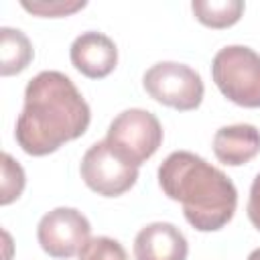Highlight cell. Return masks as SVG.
<instances>
[{
    "label": "cell",
    "instance_id": "obj_1",
    "mask_svg": "<svg viewBox=\"0 0 260 260\" xmlns=\"http://www.w3.org/2000/svg\"><path fill=\"white\" fill-rule=\"evenodd\" d=\"M91 110L75 83L61 71L37 73L24 89V106L16 118L14 138L30 156H45L85 134Z\"/></svg>",
    "mask_w": 260,
    "mask_h": 260
},
{
    "label": "cell",
    "instance_id": "obj_2",
    "mask_svg": "<svg viewBox=\"0 0 260 260\" xmlns=\"http://www.w3.org/2000/svg\"><path fill=\"white\" fill-rule=\"evenodd\" d=\"M162 193L183 205V215L197 232H217L228 225L238 207L232 179L189 150L171 152L158 167Z\"/></svg>",
    "mask_w": 260,
    "mask_h": 260
},
{
    "label": "cell",
    "instance_id": "obj_3",
    "mask_svg": "<svg viewBox=\"0 0 260 260\" xmlns=\"http://www.w3.org/2000/svg\"><path fill=\"white\" fill-rule=\"evenodd\" d=\"M217 89L242 108H260V55L246 45H228L211 61Z\"/></svg>",
    "mask_w": 260,
    "mask_h": 260
},
{
    "label": "cell",
    "instance_id": "obj_4",
    "mask_svg": "<svg viewBox=\"0 0 260 260\" xmlns=\"http://www.w3.org/2000/svg\"><path fill=\"white\" fill-rule=\"evenodd\" d=\"M162 136V126L152 112L128 108L110 122L106 142L124 160L140 167L160 148Z\"/></svg>",
    "mask_w": 260,
    "mask_h": 260
},
{
    "label": "cell",
    "instance_id": "obj_5",
    "mask_svg": "<svg viewBox=\"0 0 260 260\" xmlns=\"http://www.w3.org/2000/svg\"><path fill=\"white\" fill-rule=\"evenodd\" d=\"M142 87L152 100L179 112L199 108L205 93L201 75L177 61H160L148 67L142 75Z\"/></svg>",
    "mask_w": 260,
    "mask_h": 260
},
{
    "label": "cell",
    "instance_id": "obj_6",
    "mask_svg": "<svg viewBox=\"0 0 260 260\" xmlns=\"http://www.w3.org/2000/svg\"><path fill=\"white\" fill-rule=\"evenodd\" d=\"M83 183L102 197H120L136 185L138 167L124 160L104 140L93 142L79 165Z\"/></svg>",
    "mask_w": 260,
    "mask_h": 260
},
{
    "label": "cell",
    "instance_id": "obj_7",
    "mask_svg": "<svg viewBox=\"0 0 260 260\" xmlns=\"http://www.w3.org/2000/svg\"><path fill=\"white\" fill-rule=\"evenodd\" d=\"M89 219L75 207H55L37 225V240L51 258H73L89 242Z\"/></svg>",
    "mask_w": 260,
    "mask_h": 260
},
{
    "label": "cell",
    "instance_id": "obj_8",
    "mask_svg": "<svg viewBox=\"0 0 260 260\" xmlns=\"http://www.w3.org/2000/svg\"><path fill=\"white\" fill-rule=\"evenodd\" d=\"M69 59L81 75L89 79H102L118 65V47L108 35L87 30L73 39L69 47Z\"/></svg>",
    "mask_w": 260,
    "mask_h": 260
},
{
    "label": "cell",
    "instance_id": "obj_9",
    "mask_svg": "<svg viewBox=\"0 0 260 260\" xmlns=\"http://www.w3.org/2000/svg\"><path fill=\"white\" fill-rule=\"evenodd\" d=\"M187 238L169 221L148 223L134 238V260H187Z\"/></svg>",
    "mask_w": 260,
    "mask_h": 260
},
{
    "label": "cell",
    "instance_id": "obj_10",
    "mask_svg": "<svg viewBox=\"0 0 260 260\" xmlns=\"http://www.w3.org/2000/svg\"><path fill=\"white\" fill-rule=\"evenodd\" d=\"M260 152V130L254 124L223 126L213 136V154L228 167H242Z\"/></svg>",
    "mask_w": 260,
    "mask_h": 260
},
{
    "label": "cell",
    "instance_id": "obj_11",
    "mask_svg": "<svg viewBox=\"0 0 260 260\" xmlns=\"http://www.w3.org/2000/svg\"><path fill=\"white\" fill-rule=\"evenodd\" d=\"M32 57H35L32 43L22 30L10 28V26L0 28V75L2 77L24 71L30 65Z\"/></svg>",
    "mask_w": 260,
    "mask_h": 260
},
{
    "label": "cell",
    "instance_id": "obj_12",
    "mask_svg": "<svg viewBox=\"0 0 260 260\" xmlns=\"http://www.w3.org/2000/svg\"><path fill=\"white\" fill-rule=\"evenodd\" d=\"M246 4L242 0H193L191 10L195 18L209 28H228L234 26L242 14Z\"/></svg>",
    "mask_w": 260,
    "mask_h": 260
},
{
    "label": "cell",
    "instance_id": "obj_13",
    "mask_svg": "<svg viewBox=\"0 0 260 260\" xmlns=\"http://www.w3.org/2000/svg\"><path fill=\"white\" fill-rule=\"evenodd\" d=\"M26 185L24 169L8 152H2V179H0V203L10 205L16 201Z\"/></svg>",
    "mask_w": 260,
    "mask_h": 260
},
{
    "label": "cell",
    "instance_id": "obj_14",
    "mask_svg": "<svg viewBox=\"0 0 260 260\" xmlns=\"http://www.w3.org/2000/svg\"><path fill=\"white\" fill-rule=\"evenodd\" d=\"M20 6L41 18H61L69 16L87 6L85 0H22Z\"/></svg>",
    "mask_w": 260,
    "mask_h": 260
},
{
    "label": "cell",
    "instance_id": "obj_15",
    "mask_svg": "<svg viewBox=\"0 0 260 260\" xmlns=\"http://www.w3.org/2000/svg\"><path fill=\"white\" fill-rule=\"evenodd\" d=\"M77 256L79 260H128L124 246L108 236L89 238V242L83 246V250Z\"/></svg>",
    "mask_w": 260,
    "mask_h": 260
},
{
    "label": "cell",
    "instance_id": "obj_16",
    "mask_svg": "<svg viewBox=\"0 0 260 260\" xmlns=\"http://www.w3.org/2000/svg\"><path fill=\"white\" fill-rule=\"evenodd\" d=\"M248 219L250 223L260 232V173L254 177L250 187V199H248Z\"/></svg>",
    "mask_w": 260,
    "mask_h": 260
},
{
    "label": "cell",
    "instance_id": "obj_17",
    "mask_svg": "<svg viewBox=\"0 0 260 260\" xmlns=\"http://www.w3.org/2000/svg\"><path fill=\"white\" fill-rule=\"evenodd\" d=\"M248 260H260V248L252 250V252H250V256H248Z\"/></svg>",
    "mask_w": 260,
    "mask_h": 260
}]
</instances>
